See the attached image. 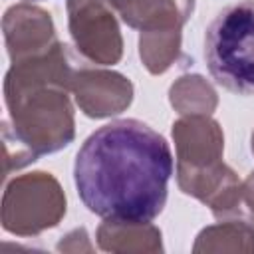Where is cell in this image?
I'll list each match as a JSON object with an SVG mask.
<instances>
[{
	"label": "cell",
	"instance_id": "cell-1",
	"mask_svg": "<svg viewBox=\"0 0 254 254\" xmlns=\"http://www.w3.org/2000/svg\"><path fill=\"white\" fill-rule=\"evenodd\" d=\"M173 153L163 135L137 119L111 121L93 131L73 165V181L89 212L109 222L155 220L169 190Z\"/></svg>",
	"mask_w": 254,
	"mask_h": 254
},
{
	"label": "cell",
	"instance_id": "cell-2",
	"mask_svg": "<svg viewBox=\"0 0 254 254\" xmlns=\"http://www.w3.org/2000/svg\"><path fill=\"white\" fill-rule=\"evenodd\" d=\"M10 133L38 159L56 153L73 141V111L67 89L58 85H34L4 91Z\"/></svg>",
	"mask_w": 254,
	"mask_h": 254
},
{
	"label": "cell",
	"instance_id": "cell-3",
	"mask_svg": "<svg viewBox=\"0 0 254 254\" xmlns=\"http://www.w3.org/2000/svg\"><path fill=\"white\" fill-rule=\"evenodd\" d=\"M204 62L224 89L254 95V0L224 8L206 28Z\"/></svg>",
	"mask_w": 254,
	"mask_h": 254
},
{
	"label": "cell",
	"instance_id": "cell-4",
	"mask_svg": "<svg viewBox=\"0 0 254 254\" xmlns=\"http://www.w3.org/2000/svg\"><path fill=\"white\" fill-rule=\"evenodd\" d=\"M65 214V196L50 173H30L6 185L2 226L18 236H34L56 226Z\"/></svg>",
	"mask_w": 254,
	"mask_h": 254
},
{
	"label": "cell",
	"instance_id": "cell-5",
	"mask_svg": "<svg viewBox=\"0 0 254 254\" xmlns=\"http://www.w3.org/2000/svg\"><path fill=\"white\" fill-rule=\"evenodd\" d=\"M69 32L83 58L101 65L121 60L123 42L111 6L105 0H67Z\"/></svg>",
	"mask_w": 254,
	"mask_h": 254
},
{
	"label": "cell",
	"instance_id": "cell-6",
	"mask_svg": "<svg viewBox=\"0 0 254 254\" xmlns=\"http://www.w3.org/2000/svg\"><path fill=\"white\" fill-rule=\"evenodd\" d=\"M71 91L85 115L109 117L121 113L133 99V85L127 77L115 71L79 67L73 77Z\"/></svg>",
	"mask_w": 254,
	"mask_h": 254
},
{
	"label": "cell",
	"instance_id": "cell-7",
	"mask_svg": "<svg viewBox=\"0 0 254 254\" xmlns=\"http://www.w3.org/2000/svg\"><path fill=\"white\" fill-rule=\"evenodd\" d=\"M4 38L12 64L46 54L58 44L50 14L28 4L12 6L4 14Z\"/></svg>",
	"mask_w": 254,
	"mask_h": 254
},
{
	"label": "cell",
	"instance_id": "cell-8",
	"mask_svg": "<svg viewBox=\"0 0 254 254\" xmlns=\"http://www.w3.org/2000/svg\"><path fill=\"white\" fill-rule=\"evenodd\" d=\"M177 169H206L220 163L224 137L216 121L206 115H189L173 125Z\"/></svg>",
	"mask_w": 254,
	"mask_h": 254
},
{
	"label": "cell",
	"instance_id": "cell-9",
	"mask_svg": "<svg viewBox=\"0 0 254 254\" xmlns=\"http://www.w3.org/2000/svg\"><path fill=\"white\" fill-rule=\"evenodd\" d=\"M181 30H157L141 32L139 54L145 67L151 73H163L179 56Z\"/></svg>",
	"mask_w": 254,
	"mask_h": 254
},
{
	"label": "cell",
	"instance_id": "cell-10",
	"mask_svg": "<svg viewBox=\"0 0 254 254\" xmlns=\"http://www.w3.org/2000/svg\"><path fill=\"white\" fill-rule=\"evenodd\" d=\"M214 93L208 83L202 81L200 75H185L171 87V103L181 111L189 115H208L214 105L216 97H196Z\"/></svg>",
	"mask_w": 254,
	"mask_h": 254
},
{
	"label": "cell",
	"instance_id": "cell-11",
	"mask_svg": "<svg viewBox=\"0 0 254 254\" xmlns=\"http://www.w3.org/2000/svg\"><path fill=\"white\" fill-rule=\"evenodd\" d=\"M242 202L246 204L250 216H254V171L250 173V177L242 185Z\"/></svg>",
	"mask_w": 254,
	"mask_h": 254
},
{
	"label": "cell",
	"instance_id": "cell-12",
	"mask_svg": "<svg viewBox=\"0 0 254 254\" xmlns=\"http://www.w3.org/2000/svg\"><path fill=\"white\" fill-rule=\"evenodd\" d=\"M252 151H254V135H252Z\"/></svg>",
	"mask_w": 254,
	"mask_h": 254
}]
</instances>
